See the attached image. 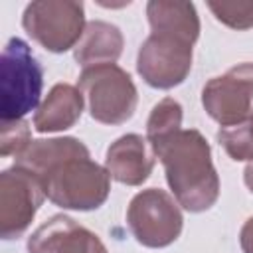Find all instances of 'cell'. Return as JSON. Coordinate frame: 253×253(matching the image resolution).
I'll use <instances>...</instances> for the list:
<instances>
[{
  "label": "cell",
  "instance_id": "13",
  "mask_svg": "<svg viewBox=\"0 0 253 253\" xmlns=\"http://www.w3.org/2000/svg\"><path fill=\"white\" fill-rule=\"evenodd\" d=\"M123 32L115 24L93 20L87 22L79 43L73 47V57L83 69L103 63H115L123 53Z\"/></svg>",
  "mask_w": 253,
  "mask_h": 253
},
{
  "label": "cell",
  "instance_id": "14",
  "mask_svg": "<svg viewBox=\"0 0 253 253\" xmlns=\"http://www.w3.org/2000/svg\"><path fill=\"white\" fill-rule=\"evenodd\" d=\"M180 128H182V105L172 97H164L152 107L148 115L146 140L148 144H152Z\"/></svg>",
  "mask_w": 253,
  "mask_h": 253
},
{
  "label": "cell",
  "instance_id": "7",
  "mask_svg": "<svg viewBox=\"0 0 253 253\" xmlns=\"http://www.w3.org/2000/svg\"><path fill=\"white\" fill-rule=\"evenodd\" d=\"M126 225L140 245L162 249L180 237L184 217L176 198L160 188H146L132 196L126 208Z\"/></svg>",
  "mask_w": 253,
  "mask_h": 253
},
{
  "label": "cell",
  "instance_id": "5",
  "mask_svg": "<svg viewBox=\"0 0 253 253\" xmlns=\"http://www.w3.org/2000/svg\"><path fill=\"white\" fill-rule=\"evenodd\" d=\"M77 87L87 99L91 119L97 123L123 125L136 111V85L132 77L117 63H103L83 69Z\"/></svg>",
  "mask_w": 253,
  "mask_h": 253
},
{
  "label": "cell",
  "instance_id": "4",
  "mask_svg": "<svg viewBox=\"0 0 253 253\" xmlns=\"http://www.w3.org/2000/svg\"><path fill=\"white\" fill-rule=\"evenodd\" d=\"M43 67L20 38H10L0 57V123L20 121L38 109Z\"/></svg>",
  "mask_w": 253,
  "mask_h": 253
},
{
  "label": "cell",
  "instance_id": "18",
  "mask_svg": "<svg viewBox=\"0 0 253 253\" xmlns=\"http://www.w3.org/2000/svg\"><path fill=\"white\" fill-rule=\"evenodd\" d=\"M239 245L243 253H253V215L243 223L239 231Z\"/></svg>",
  "mask_w": 253,
  "mask_h": 253
},
{
  "label": "cell",
  "instance_id": "1",
  "mask_svg": "<svg viewBox=\"0 0 253 253\" xmlns=\"http://www.w3.org/2000/svg\"><path fill=\"white\" fill-rule=\"evenodd\" d=\"M16 166L32 172L45 198L63 210H97L111 192V174L75 136L36 138L16 156Z\"/></svg>",
  "mask_w": 253,
  "mask_h": 253
},
{
  "label": "cell",
  "instance_id": "15",
  "mask_svg": "<svg viewBox=\"0 0 253 253\" xmlns=\"http://www.w3.org/2000/svg\"><path fill=\"white\" fill-rule=\"evenodd\" d=\"M217 140L229 158L237 162H253V117L241 125L219 128Z\"/></svg>",
  "mask_w": 253,
  "mask_h": 253
},
{
  "label": "cell",
  "instance_id": "3",
  "mask_svg": "<svg viewBox=\"0 0 253 253\" xmlns=\"http://www.w3.org/2000/svg\"><path fill=\"white\" fill-rule=\"evenodd\" d=\"M150 148L162 162L166 182L184 210L200 213L217 202L219 176L210 142L198 128H180L152 142Z\"/></svg>",
  "mask_w": 253,
  "mask_h": 253
},
{
  "label": "cell",
  "instance_id": "10",
  "mask_svg": "<svg viewBox=\"0 0 253 253\" xmlns=\"http://www.w3.org/2000/svg\"><path fill=\"white\" fill-rule=\"evenodd\" d=\"M28 253H109L97 233L65 213L45 219L30 237Z\"/></svg>",
  "mask_w": 253,
  "mask_h": 253
},
{
  "label": "cell",
  "instance_id": "17",
  "mask_svg": "<svg viewBox=\"0 0 253 253\" xmlns=\"http://www.w3.org/2000/svg\"><path fill=\"white\" fill-rule=\"evenodd\" d=\"M32 142L30 136V123L20 121H8L0 123V154L2 156H18L28 144Z\"/></svg>",
  "mask_w": 253,
  "mask_h": 253
},
{
  "label": "cell",
  "instance_id": "11",
  "mask_svg": "<svg viewBox=\"0 0 253 253\" xmlns=\"http://www.w3.org/2000/svg\"><path fill=\"white\" fill-rule=\"evenodd\" d=\"M154 152L148 140L136 132L119 136L105 154V168L113 180L125 186H140L154 168Z\"/></svg>",
  "mask_w": 253,
  "mask_h": 253
},
{
  "label": "cell",
  "instance_id": "12",
  "mask_svg": "<svg viewBox=\"0 0 253 253\" xmlns=\"http://www.w3.org/2000/svg\"><path fill=\"white\" fill-rule=\"evenodd\" d=\"M85 97L77 85L55 83L34 115V128L38 132H61L81 119Z\"/></svg>",
  "mask_w": 253,
  "mask_h": 253
},
{
  "label": "cell",
  "instance_id": "8",
  "mask_svg": "<svg viewBox=\"0 0 253 253\" xmlns=\"http://www.w3.org/2000/svg\"><path fill=\"white\" fill-rule=\"evenodd\" d=\"M202 105L221 128L249 121L253 117V63L245 61L211 77L202 89Z\"/></svg>",
  "mask_w": 253,
  "mask_h": 253
},
{
  "label": "cell",
  "instance_id": "19",
  "mask_svg": "<svg viewBox=\"0 0 253 253\" xmlns=\"http://www.w3.org/2000/svg\"><path fill=\"white\" fill-rule=\"evenodd\" d=\"M243 182H245V186L249 188V192L253 194V162H249V164L245 166V170H243Z\"/></svg>",
  "mask_w": 253,
  "mask_h": 253
},
{
  "label": "cell",
  "instance_id": "2",
  "mask_svg": "<svg viewBox=\"0 0 253 253\" xmlns=\"http://www.w3.org/2000/svg\"><path fill=\"white\" fill-rule=\"evenodd\" d=\"M150 36L136 55V71L154 89H172L192 71L200 18L192 2L150 0L146 4Z\"/></svg>",
  "mask_w": 253,
  "mask_h": 253
},
{
  "label": "cell",
  "instance_id": "9",
  "mask_svg": "<svg viewBox=\"0 0 253 253\" xmlns=\"http://www.w3.org/2000/svg\"><path fill=\"white\" fill-rule=\"evenodd\" d=\"M45 200L42 182L28 170L12 166L0 174V237L10 241L26 233Z\"/></svg>",
  "mask_w": 253,
  "mask_h": 253
},
{
  "label": "cell",
  "instance_id": "6",
  "mask_svg": "<svg viewBox=\"0 0 253 253\" xmlns=\"http://www.w3.org/2000/svg\"><path fill=\"white\" fill-rule=\"evenodd\" d=\"M22 26L43 49L65 53L85 32V6L73 0H34L22 14Z\"/></svg>",
  "mask_w": 253,
  "mask_h": 253
},
{
  "label": "cell",
  "instance_id": "16",
  "mask_svg": "<svg viewBox=\"0 0 253 253\" xmlns=\"http://www.w3.org/2000/svg\"><path fill=\"white\" fill-rule=\"evenodd\" d=\"M208 8L217 22L225 24L231 30H249L253 28V2H208Z\"/></svg>",
  "mask_w": 253,
  "mask_h": 253
}]
</instances>
